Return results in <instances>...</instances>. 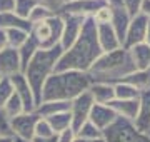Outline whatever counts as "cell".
<instances>
[{"label":"cell","mask_w":150,"mask_h":142,"mask_svg":"<svg viewBox=\"0 0 150 142\" xmlns=\"http://www.w3.org/2000/svg\"><path fill=\"white\" fill-rule=\"evenodd\" d=\"M102 54L103 52L100 50L97 42V23L92 20V17H87L82 25L79 38L69 50H65L60 55L55 65V72H88V69L95 64V60Z\"/></svg>","instance_id":"cell-1"},{"label":"cell","mask_w":150,"mask_h":142,"mask_svg":"<svg viewBox=\"0 0 150 142\" xmlns=\"http://www.w3.org/2000/svg\"><path fill=\"white\" fill-rule=\"evenodd\" d=\"M92 85V80L87 72H54L47 79V82L42 87L40 104L50 102V100H67L72 102L80 94L87 92Z\"/></svg>","instance_id":"cell-2"},{"label":"cell","mask_w":150,"mask_h":142,"mask_svg":"<svg viewBox=\"0 0 150 142\" xmlns=\"http://www.w3.org/2000/svg\"><path fill=\"white\" fill-rule=\"evenodd\" d=\"M135 72V65L130 54L127 49L113 50L102 54L95 60V64L88 69V77H90L92 84L100 82V84H108V85H115L118 82H123L130 74Z\"/></svg>","instance_id":"cell-3"},{"label":"cell","mask_w":150,"mask_h":142,"mask_svg":"<svg viewBox=\"0 0 150 142\" xmlns=\"http://www.w3.org/2000/svg\"><path fill=\"white\" fill-rule=\"evenodd\" d=\"M64 54V49L57 45L54 49L47 50H37V54L32 57V60L23 69V75L27 79L28 85L32 89L33 97H35V105H40V95H42V87L47 82V79L55 72V65L59 62L60 55Z\"/></svg>","instance_id":"cell-4"},{"label":"cell","mask_w":150,"mask_h":142,"mask_svg":"<svg viewBox=\"0 0 150 142\" xmlns=\"http://www.w3.org/2000/svg\"><path fill=\"white\" fill-rule=\"evenodd\" d=\"M62 30H64V20H62V17L52 15L47 20L32 23L30 35L37 40L40 49L47 50V49H54V47L60 45Z\"/></svg>","instance_id":"cell-5"},{"label":"cell","mask_w":150,"mask_h":142,"mask_svg":"<svg viewBox=\"0 0 150 142\" xmlns=\"http://www.w3.org/2000/svg\"><path fill=\"white\" fill-rule=\"evenodd\" d=\"M103 141L105 142H150L147 134H142L134 127L132 122L117 117L110 127L103 131Z\"/></svg>","instance_id":"cell-6"},{"label":"cell","mask_w":150,"mask_h":142,"mask_svg":"<svg viewBox=\"0 0 150 142\" xmlns=\"http://www.w3.org/2000/svg\"><path fill=\"white\" fill-rule=\"evenodd\" d=\"M107 7V0H69L55 15H80L93 17L97 10Z\"/></svg>","instance_id":"cell-7"},{"label":"cell","mask_w":150,"mask_h":142,"mask_svg":"<svg viewBox=\"0 0 150 142\" xmlns=\"http://www.w3.org/2000/svg\"><path fill=\"white\" fill-rule=\"evenodd\" d=\"M40 119L35 112H23L10 119V131L12 137H20L25 141H33L35 137V124Z\"/></svg>","instance_id":"cell-8"},{"label":"cell","mask_w":150,"mask_h":142,"mask_svg":"<svg viewBox=\"0 0 150 142\" xmlns=\"http://www.w3.org/2000/svg\"><path fill=\"white\" fill-rule=\"evenodd\" d=\"M92 107H93V99L90 97L88 90L80 94L79 97H75L70 102V115H72V129H74V132L79 131V127L88 120Z\"/></svg>","instance_id":"cell-9"},{"label":"cell","mask_w":150,"mask_h":142,"mask_svg":"<svg viewBox=\"0 0 150 142\" xmlns=\"http://www.w3.org/2000/svg\"><path fill=\"white\" fill-rule=\"evenodd\" d=\"M147 25H149V18L144 13H139L130 18L129 28L125 33V40H123V49H130L134 45L144 44L145 42V33H147Z\"/></svg>","instance_id":"cell-10"},{"label":"cell","mask_w":150,"mask_h":142,"mask_svg":"<svg viewBox=\"0 0 150 142\" xmlns=\"http://www.w3.org/2000/svg\"><path fill=\"white\" fill-rule=\"evenodd\" d=\"M59 17H62V20H64V30H62V38H60V47L65 52L79 38L82 25L85 22V17H80V15H59Z\"/></svg>","instance_id":"cell-11"},{"label":"cell","mask_w":150,"mask_h":142,"mask_svg":"<svg viewBox=\"0 0 150 142\" xmlns=\"http://www.w3.org/2000/svg\"><path fill=\"white\" fill-rule=\"evenodd\" d=\"M12 87H13V94L20 99L22 105H23V112H35L37 105H35V97L30 85H28L27 79L23 74H15L13 77H10Z\"/></svg>","instance_id":"cell-12"},{"label":"cell","mask_w":150,"mask_h":142,"mask_svg":"<svg viewBox=\"0 0 150 142\" xmlns=\"http://www.w3.org/2000/svg\"><path fill=\"white\" fill-rule=\"evenodd\" d=\"M22 72L20 65V57H18V50L7 47L5 50L0 52V75L4 79H10L15 74Z\"/></svg>","instance_id":"cell-13"},{"label":"cell","mask_w":150,"mask_h":142,"mask_svg":"<svg viewBox=\"0 0 150 142\" xmlns=\"http://www.w3.org/2000/svg\"><path fill=\"white\" fill-rule=\"evenodd\" d=\"M88 120H90L97 129H100L103 132L107 127H110L117 120V114L108 105L93 104V107L90 110V115H88Z\"/></svg>","instance_id":"cell-14"},{"label":"cell","mask_w":150,"mask_h":142,"mask_svg":"<svg viewBox=\"0 0 150 142\" xmlns=\"http://www.w3.org/2000/svg\"><path fill=\"white\" fill-rule=\"evenodd\" d=\"M132 124L142 134H147L150 131V90L140 94L139 112H137V117H135V120Z\"/></svg>","instance_id":"cell-15"},{"label":"cell","mask_w":150,"mask_h":142,"mask_svg":"<svg viewBox=\"0 0 150 142\" xmlns=\"http://www.w3.org/2000/svg\"><path fill=\"white\" fill-rule=\"evenodd\" d=\"M97 42H98V47H100V50H102L103 54L113 52V50L122 47L110 23H100V25H97Z\"/></svg>","instance_id":"cell-16"},{"label":"cell","mask_w":150,"mask_h":142,"mask_svg":"<svg viewBox=\"0 0 150 142\" xmlns=\"http://www.w3.org/2000/svg\"><path fill=\"white\" fill-rule=\"evenodd\" d=\"M108 107L117 114V117L134 122L137 117V112H139V100H117V99H113L108 104Z\"/></svg>","instance_id":"cell-17"},{"label":"cell","mask_w":150,"mask_h":142,"mask_svg":"<svg viewBox=\"0 0 150 142\" xmlns=\"http://www.w3.org/2000/svg\"><path fill=\"white\" fill-rule=\"evenodd\" d=\"M88 94L93 99V104H100V105H108L115 99L113 85H108V84L93 82L88 87Z\"/></svg>","instance_id":"cell-18"},{"label":"cell","mask_w":150,"mask_h":142,"mask_svg":"<svg viewBox=\"0 0 150 142\" xmlns=\"http://www.w3.org/2000/svg\"><path fill=\"white\" fill-rule=\"evenodd\" d=\"M127 50H129L130 59H132V62L135 65V70H147V69H150V47L147 44L134 45V47H130Z\"/></svg>","instance_id":"cell-19"},{"label":"cell","mask_w":150,"mask_h":142,"mask_svg":"<svg viewBox=\"0 0 150 142\" xmlns=\"http://www.w3.org/2000/svg\"><path fill=\"white\" fill-rule=\"evenodd\" d=\"M10 28H20V30H25V32L30 33L32 23L27 18H20L13 12L0 13V30H10Z\"/></svg>","instance_id":"cell-20"},{"label":"cell","mask_w":150,"mask_h":142,"mask_svg":"<svg viewBox=\"0 0 150 142\" xmlns=\"http://www.w3.org/2000/svg\"><path fill=\"white\" fill-rule=\"evenodd\" d=\"M70 110V102L67 100H50V102H42L40 105H37L35 114L38 117L47 119L50 115L60 114V112H69Z\"/></svg>","instance_id":"cell-21"},{"label":"cell","mask_w":150,"mask_h":142,"mask_svg":"<svg viewBox=\"0 0 150 142\" xmlns=\"http://www.w3.org/2000/svg\"><path fill=\"white\" fill-rule=\"evenodd\" d=\"M123 82L130 84L132 87H135L140 94L150 90V69L147 70H135L134 74H130Z\"/></svg>","instance_id":"cell-22"},{"label":"cell","mask_w":150,"mask_h":142,"mask_svg":"<svg viewBox=\"0 0 150 142\" xmlns=\"http://www.w3.org/2000/svg\"><path fill=\"white\" fill-rule=\"evenodd\" d=\"M37 50H40L38 47L37 40L32 37V35H28V38L25 40V44L22 45L20 49H18V57H20V65H22V72L23 69L27 67V64L32 60V57L37 54Z\"/></svg>","instance_id":"cell-23"},{"label":"cell","mask_w":150,"mask_h":142,"mask_svg":"<svg viewBox=\"0 0 150 142\" xmlns=\"http://www.w3.org/2000/svg\"><path fill=\"white\" fill-rule=\"evenodd\" d=\"M47 122L50 124L54 134H60V132L67 131L72 127V115H70V110L69 112H60V114H55V115H50L47 117Z\"/></svg>","instance_id":"cell-24"},{"label":"cell","mask_w":150,"mask_h":142,"mask_svg":"<svg viewBox=\"0 0 150 142\" xmlns=\"http://www.w3.org/2000/svg\"><path fill=\"white\" fill-rule=\"evenodd\" d=\"M113 92L117 100H139L140 92L127 82H118L113 85Z\"/></svg>","instance_id":"cell-25"},{"label":"cell","mask_w":150,"mask_h":142,"mask_svg":"<svg viewBox=\"0 0 150 142\" xmlns=\"http://www.w3.org/2000/svg\"><path fill=\"white\" fill-rule=\"evenodd\" d=\"M5 35H7V45L10 49L18 50L25 44V40L28 38L30 33L25 32V30H20V28H10V30H5Z\"/></svg>","instance_id":"cell-26"},{"label":"cell","mask_w":150,"mask_h":142,"mask_svg":"<svg viewBox=\"0 0 150 142\" xmlns=\"http://www.w3.org/2000/svg\"><path fill=\"white\" fill-rule=\"evenodd\" d=\"M75 137H79V139H102L103 132L100 129H97L90 120H87L85 124H82L79 127V131H75Z\"/></svg>","instance_id":"cell-27"},{"label":"cell","mask_w":150,"mask_h":142,"mask_svg":"<svg viewBox=\"0 0 150 142\" xmlns=\"http://www.w3.org/2000/svg\"><path fill=\"white\" fill-rule=\"evenodd\" d=\"M2 109H4V112H5V115L8 117V119H13V117H17V115L23 114V105H22L20 99L17 97L15 94L7 100L5 105H4Z\"/></svg>","instance_id":"cell-28"},{"label":"cell","mask_w":150,"mask_h":142,"mask_svg":"<svg viewBox=\"0 0 150 142\" xmlns=\"http://www.w3.org/2000/svg\"><path fill=\"white\" fill-rule=\"evenodd\" d=\"M40 2L35 0H15V7H13V13L18 15L20 18H28L30 12L35 9V5Z\"/></svg>","instance_id":"cell-29"},{"label":"cell","mask_w":150,"mask_h":142,"mask_svg":"<svg viewBox=\"0 0 150 142\" xmlns=\"http://www.w3.org/2000/svg\"><path fill=\"white\" fill-rule=\"evenodd\" d=\"M52 15H55L52 10H48L47 7H43L42 4H37V5H35V9L30 12V15H28L27 20H28L30 23H37V22H42V20H47V18H50Z\"/></svg>","instance_id":"cell-30"},{"label":"cell","mask_w":150,"mask_h":142,"mask_svg":"<svg viewBox=\"0 0 150 142\" xmlns=\"http://www.w3.org/2000/svg\"><path fill=\"white\" fill-rule=\"evenodd\" d=\"M54 131H52V127H50V124L47 122V119H43V117H40V119L37 120V124H35V137L37 139H50V137H54ZM33 137V139H35Z\"/></svg>","instance_id":"cell-31"},{"label":"cell","mask_w":150,"mask_h":142,"mask_svg":"<svg viewBox=\"0 0 150 142\" xmlns=\"http://www.w3.org/2000/svg\"><path fill=\"white\" fill-rule=\"evenodd\" d=\"M12 95H13V87H12L10 79H2L0 80V107H4Z\"/></svg>","instance_id":"cell-32"},{"label":"cell","mask_w":150,"mask_h":142,"mask_svg":"<svg viewBox=\"0 0 150 142\" xmlns=\"http://www.w3.org/2000/svg\"><path fill=\"white\" fill-rule=\"evenodd\" d=\"M92 20H93L97 25H100V23H110V20H112V10L108 9V5L102 7L100 10H97L95 13H93Z\"/></svg>","instance_id":"cell-33"},{"label":"cell","mask_w":150,"mask_h":142,"mask_svg":"<svg viewBox=\"0 0 150 142\" xmlns=\"http://www.w3.org/2000/svg\"><path fill=\"white\" fill-rule=\"evenodd\" d=\"M122 4H123V9L129 13V17L132 18V17L140 13V9H142L144 0H122Z\"/></svg>","instance_id":"cell-34"},{"label":"cell","mask_w":150,"mask_h":142,"mask_svg":"<svg viewBox=\"0 0 150 142\" xmlns=\"http://www.w3.org/2000/svg\"><path fill=\"white\" fill-rule=\"evenodd\" d=\"M0 136L5 137H12V131H10V119L5 115L4 109L0 107Z\"/></svg>","instance_id":"cell-35"},{"label":"cell","mask_w":150,"mask_h":142,"mask_svg":"<svg viewBox=\"0 0 150 142\" xmlns=\"http://www.w3.org/2000/svg\"><path fill=\"white\" fill-rule=\"evenodd\" d=\"M67 2H69V0H40V4H42L43 7H47L48 10H52L54 13H57Z\"/></svg>","instance_id":"cell-36"},{"label":"cell","mask_w":150,"mask_h":142,"mask_svg":"<svg viewBox=\"0 0 150 142\" xmlns=\"http://www.w3.org/2000/svg\"><path fill=\"white\" fill-rule=\"evenodd\" d=\"M74 141H75V132L72 127L64 132H60V134H57V142H74Z\"/></svg>","instance_id":"cell-37"},{"label":"cell","mask_w":150,"mask_h":142,"mask_svg":"<svg viewBox=\"0 0 150 142\" xmlns=\"http://www.w3.org/2000/svg\"><path fill=\"white\" fill-rule=\"evenodd\" d=\"M13 7H15V0H0V13L13 12Z\"/></svg>","instance_id":"cell-38"},{"label":"cell","mask_w":150,"mask_h":142,"mask_svg":"<svg viewBox=\"0 0 150 142\" xmlns=\"http://www.w3.org/2000/svg\"><path fill=\"white\" fill-rule=\"evenodd\" d=\"M140 13H144V15L150 20V0H144L142 9H140Z\"/></svg>","instance_id":"cell-39"},{"label":"cell","mask_w":150,"mask_h":142,"mask_svg":"<svg viewBox=\"0 0 150 142\" xmlns=\"http://www.w3.org/2000/svg\"><path fill=\"white\" fill-rule=\"evenodd\" d=\"M8 45H7V35H5V30H0V52L5 50Z\"/></svg>","instance_id":"cell-40"},{"label":"cell","mask_w":150,"mask_h":142,"mask_svg":"<svg viewBox=\"0 0 150 142\" xmlns=\"http://www.w3.org/2000/svg\"><path fill=\"white\" fill-rule=\"evenodd\" d=\"M74 142H105V141H103V137L102 139H79V137H75Z\"/></svg>","instance_id":"cell-41"},{"label":"cell","mask_w":150,"mask_h":142,"mask_svg":"<svg viewBox=\"0 0 150 142\" xmlns=\"http://www.w3.org/2000/svg\"><path fill=\"white\" fill-rule=\"evenodd\" d=\"M32 142H57V136H54V137H50V139H33Z\"/></svg>","instance_id":"cell-42"},{"label":"cell","mask_w":150,"mask_h":142,"mask_svg":"<svg viewBox=\"0 0 150 142\" xmlns=\"http://www.w3.org/2000/svg\"><path fill=\"white\" fill-rule=\"evenodd\" d=\"M144 44H147L150 47V20H149V25H147V33H145V42Z\"/></svg>","instance_id":"cell-43"},{"label":"cell","mask_w":150,"mask_h":142,"mask_svg":"<svg viewBox=\"0 0 150 142\" xmlns=\"http://www.w3.org/2000/svg\"><path fill=\"white\" fill-rule=\"evenodd\" d=\"M12 142H32V141H25V139H20V137H12Z\"/></svg>","instance_id":"cell-44"},{"label":"cell","mask_w":150,"mask_h":142,"mask_svg":"<svg viewBox=\"0 0 150 142\" xmlns=\"http://www.w3.org/2000/svg\"><path fill=\"white\" fill-rule=\"evenodd\" d=\"M0 142H12V137H5V136H0Z\"/></svg>","instance_id":"cell-45"},{"label":"cell","mask_w":150,"mask_h":142,"mask_svg":"<svg viewBox=\"0 0 150 142\" xmlns=\"http://www.w3.org/2000/svg\"><path fill=\"white\" fill-rule=\"evenodd\" d=\"M147 136H149V137H150V131H149V132H147Z\"/></svg>","instance_id":"cell-46"},{"label":"cell","mask_w":150,"mask_h":142,"mask_svg":"<svg viewBox=\"0 0 150 142\" xmlns=\"http://www.w3.org/2000/svg\"><path fill=\"white\" fill-rule=\"evenodd\" d=\"M2 79H4V77H2V75H0V80H2Z\"/></svg>","instance_id":"cell-47"},{"label":"cell","mask_w":150,"mask_h":142,"mask_svg":"<svg viewBox=\"0 0 150 142\" xmlns=\"http://www.w3.org/2000/svg\"><path fill=\"white\" fill-rule=\"evenodd\" d=\"M35 2H40V0H35Z\"/></svg>","instance_id":"cell-48"}]
</instances>
